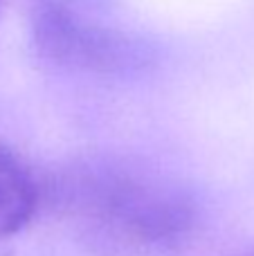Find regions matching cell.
Wrapping results in <instances>:
<instances>
[{
    "label": "cell",
    "instance_id": "1",
    "mask_svg": "<svg viewBox=\"0 0 254 256\" xmlns=\"http://www.w3.org/2000/svg\"><path fill=\"white\" fill-rule=\"evenodd\" d=\"M74 196L94 222L133 243H169L194 225V207L182 194L130 173H90Z\"/></svg>",
    "mask_w": 254,
    "mask_h": 256
},
{
    "label": "cell",
    "instance_id": "2",
    "mask_svg": "<svg viewBox=\"0 0 254 256\" xmlns=\"http://www.w3.org/2000/svg\"><path fill=\"white\" fill-rule=\"evenodd\" d=\"M34 36L40 52L52 61L86 70H117L130 56L124 38L58 0H43L36 7Z\"/></svg>",
    "mask_w": 254,
    "mask_h": 256
},
{
    "label": "cell",
    "instance_id": "3",
    "mask_svg": "<svg viewBox=\"0 0 254 256\" xmlns=\"http://www.w3.org/2000/svg\"><path fill=\"white\" fill-rule=\"evenodd\" d=\"M38 184L32 168L0 144V238L14 236L30 225L38 209Z\"/></svg>",
    "mask_w": 254,
    "mask_h": 256
},
{
    "label": "cell",
    "instance_id": "4",
    "mask_svg": "<svg viewBox=\"0 0 254 256\" xmlns=\"http://www.w3.org/2000/svg\"><path fill=\"white\" fill-rule=\"evenodd\" d=\"M0 4H2V0H0Z\"/></svg>",
    "mask_w": 254,
    "mask_h": 256
}]
</instances>
